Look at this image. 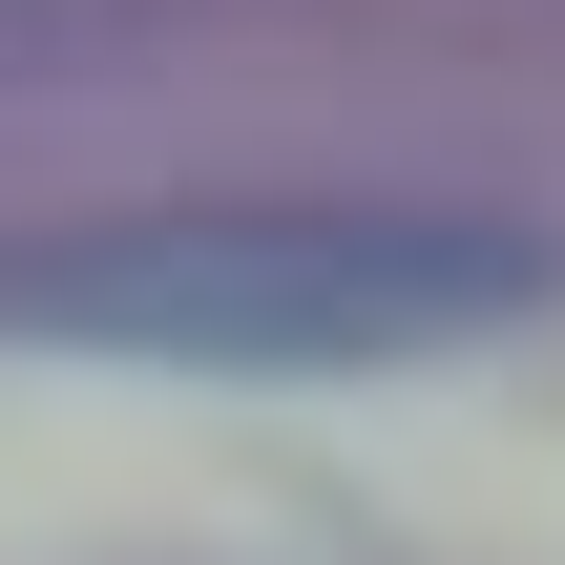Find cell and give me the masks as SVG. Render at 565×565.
<instances>
[{
	"label": "cell",
	"instance_id": "1",
	"mask_svg": "<svg viewBox=\"0 0 565 565\" xmlns=\"http://www.w3.org/2000/svg\"><path fill=\"white\" fill-rule=\"evenodd\" d=\"M565 252L524 210H126L42 273H0L21 335L168 356V377H356V356H461L545 315Z\"/></svg>",
	"mask_w": 565,
	"mask_h": 565
}]
</instances>
